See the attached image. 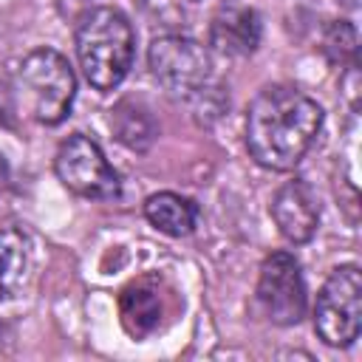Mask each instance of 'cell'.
<instances>
[{"instance_id":"1","label":"cell","mask_w":362,"mask_h":362,"mask_svg":"<svg viewBox=\"0 0 362 362\" xmlns=\"http://www.w3.org/2000/svg\"><path fill=\"white\" fill-rule=\"evenodd\" d=\"M322 107L294 85H272L255 96L246 113V150L274 173L291 170L314 144Z\"/></svg>"},{"instance_id":"2","label":"cell","mask_w":362,"mask_h":362,"mask_svg":"<svg viewBox=\"0 0 362 362\" xmlns=\"http://www.w3.org/2000/svg\"><path fill=\"white\" fill-rule=\"evenodd\" d=\"M76 59L85 79L96 90H113L122 85L133 65L136 34L130 20L113 6H96L76 23Z\"/></svg>"},{"instance_id":"3","label":"cell","mask_w":362,"mask_h":362,"mask_svg":"<svg viewBox=\"0 0 362 362\" xmlns=\"http://www.w3.org/2000/svg\"><path fill=\"white\" fill-rule=\"evenodd\" d=\"M14 93L31 119H37L40 124H59L74 105V68L59 51L37 48L20 62L14 76Z\"/></svg>"},{"instance_id":"4","label":"cell","mask_w":362,"mask_h":362,"mask_svg":"<svg viewBox=\"0 0 362 362\" xmlns=\"http://www.w3.org/2000/svg\"><path fill=\"white\" fill-rule=\"evenodd\" d=\"M362 325V274L354 263L337 266L314 303V331L331 348H348Z\"/></svg>"},{"instance_id":"5","label":"cell","mask_w":362,"mask_h":362,"mask_svg":"<svg viewBox=\"0 0 362 362\" xmlns=\"http://www.w3.org/2000/svg\"><path fill=\"white\" fill-rule=\"evenodd\" d=\"M147 62L153 76L173 93L184 99H198L209 88L212 59L201 42L181 34H164L150 42Z\"/></svg>"},{"instance_id":"6","label":"cell","mask_w":362,"mask_h":362,"mask_svg":"<svg viewBox=\"0 0 362 362\" xmlns=\"http://www.w3.org/2000/svg\"><path fill=\"white\" fill-rule=\"evenodd\" d=\"M54 170H57V178L82 198L110 201L122 192L119 173L107 164L99 144L82 133H74L59 144Z\"/></svg>"},{"instance_id":"7","label":"cell","mask_w":362,"mask_h":362,"mask_svg":"<svg viewBox=\"0 0 362 362\" xmlns=\"http://www.w3.org/2000/svg\"><path fill=\"white\" fill-rule=\"evenodd\" d=\"M257 303L274 325H297L305 314V283L294 255L272 252L257 277Z\"/></svg>"},{"instance_id":"8","label":"cell","mask_w":362,"mask_h":362,"mask_svg":"<svg viewBox=\"0 0 362 362\" xmlns=\"http://www.w3.org/2000/svg\"><path fill=\"white\" fill-rule=\"evenodd\" d=\"M272 218L286 240L308 243L320 223V204L314 189L303 178L286 181L272 198Z\"/></svg>"},{"instance_id":"9","label":"cell","mask_w":362,"mask_h":362,"mask_svg":"<svg viewBox=\"0 0 362 362\" xmlns=\"http://www.w3.org/2000/svg\"><path fill=\"white\" fill-rule=\"evenodd\" d=\"M209 42L226 57H249L260 42V17L246 6H223L212 17Z\"/></svg>"},{"instance_id":"10","label":"cell","mask_w":362,"mask_h":362,"mask_svg":"<svg viewBox=\"0 0 362 362\" xmlns=\"http://www.w3.org/2000/svg\"><path fill=\"white\" fill-rule=\"evenodd\" d=\"M119 314H122V325L133 339H144L153 331H158L161 317H164V300L156 288L153 280H139L130 283L122 291L119 300Z\"/></svg>"},{"instance_id":"11","label":"cell","mask_w":362,"mask_h":362,"mask_svg":"<svg viewBox=\"0 0 362 362\" xmlns=\"http://www.w3.org/2000/svg\"><path fill=\"white\" fill-rule=\"evenodd\" d=\"M28 269H31L28 235L14 223L0 226V300L14 297L23 288Z\"/></svg>"},{"instance_id":"12","label":"cell","mask_w":362,"mask_h":362,"mask_svg":"<svg viewBox=\"0 0 362 362\" xmlns=\"http://www.w3.org/2000/svg\"><path fill=\"white\" fill-rule=\"evenodd\" d=\"M144 218L170 238H184L195 229L198 206L178 192H156L144 201Z\"/></svg>"},{"instance_id":"13","label":"cell","mask_w":362,"mask_h":362,"mask_svg":"<svg viewBox=\"0 0 362 362\" xmlns=\"http://www.w3.org/2000/svg\"><path fill=\"white\" fill-rule=\"evenodd\" d=\"M110 124H113L119 141H124L130 150H147L156 139L153 116L136 102H119L110 113Z\"/></svg>"},{"instance_id":"14","label":"cell","mask_w":362,"mask_h":362,"mask_svg":"<svg viewBox=\"0 0 362 362\" xmlns=\"http://www.w3.org/2000/svg\"><path fill=\"white\" fill-rule=\"evenodd\" d=\"M322 51L328 54L331 62H354L356 59V31L351 23L345 20H337L325 28V37H322Z\"/></svg>"},{"instance_id":"15","label":"cell","mask_w":362,"mask_h":362,"mask_svg":"<svg viewBox=\"0 0 362 362\" xmlns=\"http://www.w3.org/2000/svg\"><path fill=\"white\" fill-rule=\"evenodd\" d=\"M8 337H11V334H8V325H6V322H0V354H3V351H6V345H8Z\"/></svg>"},{"instance_id":"16","label":"cell","mask_w":362,"mask_h":362,"mask_svg":"<svg viewBox=\"0 0 362 362\" xmlns=\"http://www.w3.org/2000/svg\"><path fill=\"white\" fill-rule=\"evenodd\" d=\"M8 181V161H6V156L0 153V184H6Z\"/></svg>"}]
</instances>
